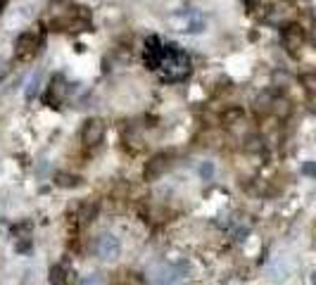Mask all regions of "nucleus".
Returning a JSON list of instances; mask_svg holds the SVG:
<instances>
[{"mask_svg": "<svg viewBox=\"0 0 316 285\" xmlns=\"http://www.w3.org/2000/svg\"><path fill=\"white\" fill-rule=\"evenodd\" d=\"M159 69H162L164 81H183L190 74V57L178 45L169 43L164 48V60L159 65Z\"/></svg>", "mask_w": 316, "mask_h": 285, "instance_id": "f257e3e1", "label": "nucleus"}, {"mask_svg": "<svg viewBox=\"0 0 316 285\" xmlns=\"http://www.w3.org/2000/svg\"><path fill=\"white\" fill-rule=\"evenodd\" d=\"M41 45H43V36L41 31H22L14 41V55L19 62H31L36 60V55L41 53Z\"/></svg>", "mask_w": 316, "mask_h": 285, "instance_id": "f03ea898", "label": "nucleus"}, {"mask_svg": "<svg viewBox=\"0 0 316 285\" xmlns=\"http://www.w3.org/2000/svg\"><path fill=\"white\" fill-rule=\"evenodd\" d=\"M166 24H169L174 31H181V33H200V31H205V26H207L205 17H202L200 12H193V10L176 12V14H171V17L166 19Z\"/></svg>", "mask_w": 316, "mask_h": 285, "instance_id": "7ed1b4c3", "label": "nucleus"}, {"mask_svg": "<svg viewBox=\"0 0 316 285\" xmlns=\"http://www.w3.org/2000/svg\"><path fill=\"white\" fill-rule=\"evenodd\" d=\"M93 252L98 254L102 262H114L121 254V240L114 233H100L93 242Z\"/></svg>", "mask_w": 316, "mask_h": 285, "instance_id": "20e7f679", "label": "nucleus"}, {"mask_svg": "<svg viewBox=\"0 0 316 285\" xmlns=\"http://www.w3.org/2000/svg\"><path fill=\"white\" fill-rule=\"evenodd\" d=\"M102 138H105V121L98 119V117H90V119L83 121V126H81V142L86 147L100 145Z\"/></svg>", "mask_w": 316, "mask_h": 285, "instance_id": "39448f33", "label": "nucleus"}, {"mask_svg": "<svg viewBox=\"0 0 316 285\" xmlns=\"http://www.w3.org/2000/svg\"><path fill=\"white\" fill-rule=\"evenodd\" d=\"M148 278L153 285H183V276L176 266H153Z\"/></svg>", "mask_w": 316, "mask_h": 285, "instance_id": "423d86ee", "label": "nucleus"}, {"mask_svg": "<svg viewBox=\"0 0 316 285\" xmlns=\"http://www.w3.org/2000/svg\"><path fill=\"white\" fill-rule=\"evenodd\" d=\"M67 95H69V83H67V78L62 76V74H55V76L50 78L48 93H45V102H48L50 107H60L67 100Z\"/></svg>", "mask_w": 316, "mask_h": 285, "instance_id": "0eeeda50", "label": "nucleus"}, {"mask_svg": "<svg viewBox=\"0 0 316 285\" xmlns=\"http://www.w3.org/2000/svg\"><path fill=\"white\" fill-rule=\"evenodd\" d=\"M281 41H283V48L290 55H297L300 48L305 45V31H302V26L300 24H288V26H283Z\"/></svg>", "mask_w": 316, "mask_h": 285, "instance_id": "6e6552de", "label": "nucleus"}, {"mask_svg": "<svg viewBox=\"0 0 316 285\" xmlns=\"http://www.w3.org/2000/svg\"><path fill=\"white\" fill-rule=\"evenodd\" d=\"M164 48L166 45L159 41V36H150L145 41V65H148V69H159L164 60Z\"/></svg>", "mask_w": 316, "mask_h": 285, "instance_id": "1a4fd4ad", "label": "nucleus"}, {"mask_svg": "<svg viewBox=\"0 0 316 285\" xmlns=\"http://www.w3.org/2000/svg\"><path fill=\"white\" fill-rule=\"evenodd\" d=\"M166 169H169V154L157 152L155 157H150V162L145 164V169H143V178H145V181H157L159 176L166 174Z\"/></svg>", "mask_w": 316, "mask_h": 285, "instance_id": "9d476101", "label": "nucleus"}, {"mask_svg": "<svg viewBox=\"0 0 316 285\" xmlns=\"http://www.w3.org/2000/svg\"><path fill=\"white\" fill-rule=\"evenodd\" d=\"M14 247L17 252L31 250V223H22L19 228H14Z\"/></svg>", "mask_w": 316, "mask_h": 285, "instance_id": "9b49d317", "label": "nucleus"}, {"mask_svg": "<svg viewBox=\"0 0 316 285\" xmlns=\"http://www.w3.org/2000/svg\"><path fill=\"white\" fill-rule=\"evenodd\" d=\"M48 281H50V285H69V266H67V262L55 264L50 269Z\"/></svg>", "mask_w": 316, "mask_h": 285, "instance_id": "f8f14e48", "label": "nucleus"}, {"mask_svg": "<svg viewBox=\"0 0 316 285\" xmlns=\"http://www.w3.org/2000/svg\"><path fill=\"white\" fill-rule=\"evenodd\" d=\"M83 183V178L79 174H69V171H57L55 174V186L60 188H79Z\"/></svg>", "mask_w": 316, "mask_h": 285, "instance_id": "ddd939ff", "label": "nucleus"}, {"mask_svg": "<svg viewBox=\"0 0 316 285\" xmlns=\"http://www.w3.org/2000/svg\"><path fill=\"white\" fill-rule=\"evenodd\" d=\"M242 119H245V112L240 110V107H229V110L221 114L224 126H236V124H240Z\"/></svg>", "mask_w": 316, "mask_h": 285, "instance_id": "4468645a", "label": "nucleus"}, {"mask_svg": "<svg viewBox=\"0 0 316 285\" xmlns=\"http://www.w3.org/2000/svg\"><path fill=\"white\" fill-rule=\"evenodd\" d=\"M300 81H302V86H305L307 93H309L312 98H316V71H307V74H302Z\"/></svg>", "mask_w": 316, "mask_h": 285, "instance_id": "2eb2a0df", "label": "nucleus"}, {"mask_svg": "<svg viewBox=\"0 0 316 285\" xmlns=\"http://www.w3.org/2000/svg\"><path fill=\"white\" fill-rule=\"evenodd\" d=\"M38 86H41V71H36L31 76V81H29V86H26V98L31 100L36 93H38Z\"/></svg>", "mask_w": 316, "mask_h": 285, "instance_id": "dca6fc26", "label": "nucleus"}, {"mask_svg": "<svg viewBox=\"0 0 316 285\" xmlns=\"http://www.w3.org/2000/svg\"><path fill=\"white\" fill-rule=\"evenodd\" d=\"M212 176H214V162H202L200 164V178L202 181H212Z\"/></svg>", "mask_w": 316, "mask_h": 285, "instance_id": "f3484780", "label": "nucleus"}, {"mask_svg": "<svg viewBox=\"0 0 316 285\" xmlns=\"http://www.w3.org/2000/svg\"><path fill=\"white\" fill-rule=\"evenodd\" d=\"M302 174H307V176H316V164H314V162H307V164L302 166Z\"/></svg>", "mask_w": 316, "mask_h": 285, "instance_id": "a211bd4d", "label": "nucleus"}, {"mask_svg": "<svg viewBox=\"0 0 316 285\" xmlns=\"http://www.w3.org/2000/svg\"><path fill=\"white\" fill-rule=\"evenodd\" d=\"M7 71H10V67H7V62H5V60L0 57V81L5 78V74H7Z\"/></svg>", "mask_w": 316, "mask_h": 285, "instance_id": "6ab92c4d", "label": "nucleus"}, {"mask_svg": "<svg viewBox=\"0 0 316 285\" xmlns=\"http://www.w3.org/2000/svg\"><path fill=\"white\" fill-rule=\"evenodd\" d=\"M98 283V278H95V276H86V278H81V281H79V285H95Z\"/></svg>", "mask_w": 316, "mask_h": 285, "instance_id": "aec40b11", "label": "nucleus"}, {"mask_svg": "<svg viewBox=\"0 0 316 285\" xmlns=\"http://www.w3.org/2000/svg\"><path fill=\"white\" fill-rule=\"evenodd\" d=\"M7 2H10V0H0V12H2V7H5Z\"/></svg>", "mask_w": 316, "mask_h": 285, "instance_id": "412c9836", "label": "nucleus"}, {"mask_svg": "<svg viewBox=\"0 0 316 285\" xmlns=\"http://www.w3.org/2000/svg\"><path fill=\"white\" fill-rule=\"evenodd\" d=\"M312 285H316V271L312 274Z\"/></svg>", "mask_w": 316, "mask_h": 285, "instance_id": "4be33fe9", "label": "nucleus"}]
</instances>
